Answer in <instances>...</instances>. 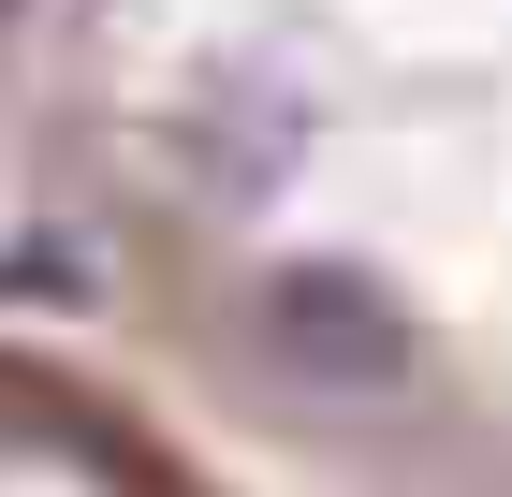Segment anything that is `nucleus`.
Returning <instances> with one entry per match:
<instances>
[{
  "mask_svg": "<svg viewBox=\"0 0 512 497\" xmlns=\"http://www.w3.org/2000/svg\"><path fill=\"white\" fill-rule=\"evenodd\" d=\"M249 337H264V366L293 395H322V410H366V395L410 381V307L366 264H278L264 307H249Z\"/></svg>",
  "mask_w": 512,
  "mask_h": 497,
  "instance_id": "obj_1",
  "label": "nucleus"
}]
</instances>
